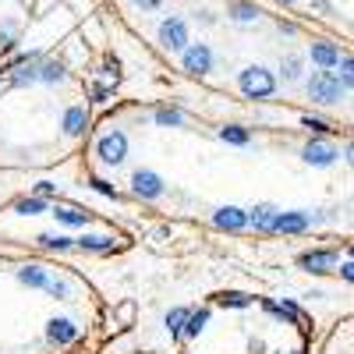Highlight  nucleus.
<instances>
[{"instance_id": "1", "label": "nucleus", "mask_w": 354, "mask_h": 354, "mask_svg": "<svg viewBox=\"0 0 354 354\" xmlns=\"http://www.w3.org/2000/svg\"><path fill=\"white\" fill-rule=\"evenodd\" d=\"M238 88H241V96L245 100H270L277 93V78L270 68H262V64H252L238 75Z\"/></svg>"}, {"instance_id": "2", "label": "nucleus", "mask_w": 354, "mask_h": 354, "mask_svg": "<svg viewBox=\"0 0 354 354\" xmlns=\"http://www.w3.org/2000/svg\"><path fill=\"white\" fill-rule=\"evenodd\" d=\"M305 88H308V100L322 103V106H333V103L344 100V85H340V78L333 71H315Z\"/></svg>"}, {"instance_id": "3", "label": "nucleus", "mask_w": 354, "mask_h": 354, "mask_svg": "<svg viewBox=\"0 0 354 354\" xmlns=\"http://www.w3.org/2000/svg\"><path fill=\"white\" fill-rule=\"evenodd\" d=\"M156 39H160V50H167V53H181V50L192 43L188 21H185L181 15H170V18H163V21H160V32H156Z\"/></svg>"}, {"instance_id": "4", "label": "nucleus", "mask_w": 354, "mask_h": 354, "mask_svg": "<svg viewBox=\"0 0 354 354\" xmlns=\"http://www.w3.org/2000/svg\"><path fill=\"white\" fill-rule=\"evenodd\" d=\"M96 156L106 163V167H121L128 160V135L121 128H113L106 135L96 138Z\"/></svg>"}, {"instance_id": "5", "label": "nucleus", "mask_w": 354, "mask_h": 354, "mask_svg": "<svg viewBox=\"0 0 354 354\" xmlns=\"http://www.w3.org/2000/svg\"><path fill=\"white\" fill-rule=\"evenodd\" d=\"M177 57H181V68L192 78H205L213 71V50H209V43H188Z\"/></svg>"}, {"instance_id": "6", "label": "nucleus", "mask_w": 354, "mask_h": 354, "mask_svg": "<svg viewBox=\"0 0 354 354\" xmlns=\"http://www.w3.org/2000/svg\"><path fill=\"white\" fill-rule=\"evenodd\" d=\"M163 192H167V181L156 174V170H135L131 174V195L135 198H142V202H156V198H163Z\"/></svg>"}, {"instance_id": "7", "label": "nucleus", "mask_w": 354, "mask_h": 354, "mask_svg": "<svg viewBox=\"0 0 354 354\" xmlns=\"http://www.w3.org/2000/svg\"><path fill=\"white\" fill-rule=\"evenodd\" d=\"M322 216H312V213H301V209H280L277 220H273V234H305L312 223H319Z\"/></svg>"}, {"instance_id": "8", "label": "nucleus", "mask_w": 354, "mask_h": 354, "mask_svg": "<svg viewBox=\"0 0 354 354\" xmlns=\"http://www.w3.org/2000/svg\"><path fill=\"white\" fill-rule=\"evenodd\" d=\"M46 340H50L53 347H68V344H75V340H78L75 319H68V315H53V319L46 322Z\"/></svg>"}, {"instance_id": "9", "label": "nucleus", "mask_w": 354, "mask_h": 354, "mask_svg": "<svg viewBox=\"0 0 354 354\" xmlns=\"http://www.w3.org/2000/svg\"><path fill=\"white\" fill-rule=\"evenodd\" d=\"M337 156H340L337 145H333V142H319V138H312L305 149H301V160H305L308 167H333Z\"/></svg>"}, {"instance_id": "10", "label": "nucleus", "mask_w": 354, "mask_h": 354, "mask_svg": "<svg viewBox=\"0 0 354 354\" xmlns=\"http://www.w3.org/2000/svg\"><path fill=\"white\" fill-rule=\"evenodd\" d=\"M308 57H312V64H315L319 71H333V68L340 64V46L330 43V39H315V43L308 46Z\"/></svg>"}, {"instance_id": "11", "label": "nucleus", "mask_w": 354, "mask_h": 354, "mask_svg": "<svg viewBox=\"0 0 354 354\" xmlns=\"http://www.w3.org/2000/svg\"><path fill=\"white\" fill-rule=\"evenodd\" d=\"M213 227L216 230H227V234H238L248 227V213L238 209V205H220V209L213 213Z\"/></svg>"}, {"instance_id": "12", "label": "nucleus", "mask_w": 354, "mask_h": 354, "mask_svg": "<svg viewBox=\"0 0 354 354\" xmlns=\"http://www.w3.org/2000/svg\"><path fill=\"white\" fill-rule=\"evenodd\" d=\"M248 213V227L252 230H259V234H273V220H277V205L273 202H259V205H252V209H245Z\"/></svg>"}, {"instance_id": "13", "label": "nucleus", "mask_w": 354, "mask_h": 354, "mask_svg": "<svg viewBox=\"0 0 354 354\" xmlns=\"http://www.w3.org/2000/svg\"><path fill=\"white\" fill-rule=\"evenodd\" d=\"M75 248L93 255H110L117 248V238H110V234H82V238H75Z\"/></svg>"}, {"instance_id": "14", "label": "nucleus", "mask_w": 354, "mask_h": 354, "mask_svg": "<svg viewBox=\"0 0 354 354\" xmlns=\"http://www.w3.org/2000/svg\"><path fill=\"white\" fill-rule=\"evenodd\" d=\"M61 128H64V135H68V138L85 135V128H88V110H85L82 103L68 106V110H64V121H61Z\"/></svg>"}, {"instance_id": "15", "label": "nucleus", "mask_w": 354, "mask_h": 354, "mask_svg": "<svg viewBox=\"0 0 354 354\" xmlns=\"http://www.w3.org/2000/svg\"><path fill=\"white\" fill-rule=\"evenodd\" d=\"M53 216H57V223H64V227H88V223H93V213H88V209H78V205H53V209H50Z\"/></svg>"}, {"instance_id": "16", "label": "nucleus", "mask_w": 354, "mask_h": 354, "mask_svg": "<svg viewBox=\"0 0 354 354\" xmlns=\"http://www.w3.org/2000/svg\"><path fill=\"white\" fill-rule=\"evenodd\" d=\"M298 266H301V270H308V273H330L333 266H337V252H305L298 259Z\"/></svg>"}, {"instance_id": "17", "label": "nucleus", "mask_w": 354, "mask_h": 354, "mask_svg": "<svg viewBox=\"0 0 354 354\" xmlns=\"http://www.w3.org/2000/svg\"><path fill=\"white\" fill-rule=\"evenodd\" d=\"M205 326H209V308H192L188 319H185L181 337H185V340H198V337L205 333Z\"/></svg>"}, {"instance_id": "18", "label": "nucleus", "mask_w": 354, "mask_h": 354, "mask_svg": "<svg viewBox=\"0 0 354 354\" xmlns=\"http://www.w3.org/2000/svg\"><path fill=\"white\" fill-rule=\"evenodd\" d=\"M46 280H50V270H46V266L28 262V266H21V270H18V283L32 287V290H43V287H46Z\"/></svg>"}, {"instance_id": "19", "label": "nucleus", "mask_w": 354, "mask_h": 354, "mask_svg": "<svg viewBox=\"0 0 354 354\" xmlns=\"http://www.w3.org/2000/svg\"><path fill=\"white\" fill-rule=\"evenodd\" d=\"M68 78V68L61 61H53V57H43L39 61V82L43 85H61Z\"/></svg>"}, {"instance_id": "20", "label": "nucleus", "mask_w": 354, "mask_h": 354, "mask_svg": "<svg viewBox=\"0 0 354 354\" xmlns=\"http://www.w3.org/2000/svg\"><path fill=\"white\" fill-rule=\"evenodd\" d=\"M153 121L160 124V128H185V113H181V106H156L153 110Z\"/></svg>"}, {"instance_id": "21", "label": "nucleus", "mask_w": 354, "mask_h": 354, "mask_svg": "<svg viewBox=\"0 0 354 354\" xmlns=\"http://www.w3.org/2000/svg\"><path fill=\"white\" fill-rule=\"evenodd\" d=\"M36 245L46 252H68L75 248V238H68V234H36Z\"/></svg>"}, {"instance_id": "22", "label": "nucleus", "mask_w": 354, "mask_h": 354, "mask_svg": "<svg viewBox=\"0 0 354 354\" xmlns=\"http://www.w3.org/2000/svg\"><path fill=\"white\" fill-rule=\"evenodd\" d=\"M188 312H192V308H185V305H174V308H170V312L163 315V326H167V333H170V337H181Z\"/></svg>"}, {"instance_id": "23", "label": "nucleus", "mask_w": 354, "mask_h": 354, "mask_svg": "<svg viewBox=\"0 0 354 354\" xmlns=\"http://www.w3.org/2000/svg\"><path fill=\"white\" fill-rule=\"evenodd\" d=\"M230 18L234 21H241V25H248V21H255L259 18V8L252 4V0H230Z\"/></svg>"}, {"instance_id": "24", "label": "nucleus", "mask_w": 354, "mask_h": 354, "mask_svg": "<svg viewBox=\"0 0 354 354\" xmlns=\"http://www.w3.org/2000/svg\"><path fill=\"white\" fill-rule=\"evenodd\" d=\"M15 213L18 216H39V213H50V202L46 198H36V195L32 198H18L15 202Z\"/></svg>"}, {"instance_id": "25", "label": "nucleus", "mask_w": 354, "mask_h": 354, "mask_svg": "<svg viewBox=\"0 0 354 354\" xmlns=\"http://www.w3.org/2000/svg\"><path fill=\"white\" fill-rule=\"evenodd\" d=\"M50 298H57V301H71V283L64 280V277H53L50 273V280H46V287H43Z\"/></svg>"}, {"instance_id": "26", "label": "nucleus", "mask_w": 354, "mask_h": 354, "mask_svg": "<svg viewBox=\"0 0 354 354\" xmlns=\"http://www.w3.org/2000/svg\"><path fill=\"white\" fill-rule=\"evenodd\" d=\"M220 138H223L227 145H248V142H252V131L241 128V124H227V128H220Z\"/></svg>"}, {"instance_id": "27", "label": "nucleus", "mask_w": 354, "mask_h": 354, "mask_svg": "<svg viewBox=\"0 0 354 354\" xmlns=\"http://www.w3.org/2000/svg\"><path fill=\"white\" fill-rule=\"evenodd\" d=\"M223 308H248L252 305V294H241V290H223L216 298Z\"/></svg>"}, {"instance_id": "28", "label": "nucleus", "mask_w": 354, "mask_h": 354, "mask_svg": "<svg viewBox=\"0 0 354 354\" xmlns=\"http://www.w3.org/2000/svg\"><path fill=\"white\" fill-rule=\"evenodd\" d=\"M301 64H305V61H301V57H294V53L283 57V64H280L283 78H287V82H298V78H301Z\"/></svg>"}, {"instance_id": "29", "label": "nucleus", "mask_w": 354, "mask_h": 354, "mask_svg": "<svg viewBox=\"0 0 354 354\" xmlns=\"http://www.w3.org/2000/svg\"><path fill=\"white\" fill-rule=\"evenodd\" d=\"M337 68H340V75H337L340 85H344V88H354V57H340Z\"/></svg>"}, {"instance_id": "30", "label": "nucleus", "mask_w": 354, "mask_h": 354, "mask_svg": "<svg viewBox=\"0 0 354 354\" xmlns=\"http://www.w3.org/2000/svg\"><path fill=\"white\" fill-rule=\"evenodd\" d=\"M88 185H93V192H100L103 198H117V188L106 181V177H88Z\"/></svg>"}, {"instance_id": "31", "label": "nucleus", "mask_w": 354, "mask_h": 354, "mask_svg": "<svg viewBox=\"0 0 354 354\" xmlns=\"http://www.w3.org/2000/svg\"><path fill=\"white\" fill-rule=\"evenodd\" d=\"M15 25H0V53H11L15 50Z\"/></svg>"}, {"instance_id": "32", "label": "nucleus", "mask_w": 354, "mask_h": 354, "mask_svg": "<svg viewBox=\"0 0 354 354\" xmlns=\"http://www.w3.org/2000/svg\"><path fill=\"white\" fill-rule=\"evenodd\" d=\"M301 128H308L312 135H322V131H330L326 121H319V117H301Z\"/></svg>"}, {"instance_id": "33", "label": "nucleus", "mask_w": 354, "mask_h": 354, "mask_svg": "<svg viewBox=\"0 0 354 354\" xmlns=\"http://www.w3.org/2000/svg\"><path fill=\"white\" fill-rule=\"evenodd\" d=\"M103 75L113 78V82L121 78V64H117V57H106V61H103Z\"/></svg>"}, {"instance_id": "34", "label": "nucleus", "mask_w": 354, "mask_h": 354, "mask_svg": "<svg viewBox=\"0 0 354 354\" xmlns=\"http://www.w3.org/2000/svg\"><path fill=\"white\" fill-rule=\"evenodd\" d=\"M53 195H57V185H50V181L36 185V198H53Z\"/></svg>"}, {"instance_id": "35", "label": "nucleus", "mask_w": 354, "mask_h": 354, "mask_svg": "<svg viewBox=\"0 0 354 354\" xmlns=\"http://www.w3.org/2000/svg\"><path fill=\"white\" fill-rule=\"evenodd\" d=\"M110 96V85H93V103H106Z\"/></svg>"}, {"instance_id": "36", "label": "nucleus", "mask_w": 354, "mask_h": 354, "mask_svg": "<svg viewBox=\"0 0 354 354\" xmlns=\"http://www.w3.org/2000/svg\"><path fill=\"white\" fill-rule=\"evenodd\" d=\"M135 8H142V11H160L163 0H135Z\"/></svg>"}, {"instance_id": "37", "label": "nucleus", "mask_w": 354, "mask_h": 354, "mask_svg": "<svg viewBox=\"0 0 354 354\" xmlns=\"http://www.w3.org/2000/svg\"><path fill=\"white\" fill-rule=\"evenodd\" d=\"M340 277H344V280H347V283H354V259H351V262H344V266H340Z\"/></svg>"}, {"instance_id": "38", "label": "nucleus", "mask_w": 354, "mask_h": 354, "mask_svg": "<svg viewBox=\"0 0 354 354\" xmlns=\"http://www.w3.org/2000/svg\"><path fill=\"white\" fill-rule=\"evenodd\" d=\"M277 32H280V36H294V32H298V25H290V21H277Z\"/></svg>"}, {"instance_id": "39", "label": "nucleus", "mask_w": 354, "mask_h": 354, "mask_svg": "<svg viewBox=\"0 0 354 354\" xmlns=\"http://www.w3.org/2000/svg\"><path fill=\"white\" fill-rule=\"evenodd\" d=\"M195 21H202V25H213V15H209V11H195Z\"/></svg>"}, {"instance_id": "40", "label": "nucleus", "mask_w": 354, "mask_h": 354, "mask_svg": "<svg viewBox=\"0 0 354 354\" xmlns=\"http://www.w3.org/2000/svg\"><path fill=\"white\" fill-rule=\"evenodd\" d=\"M248 351H252V354H262V351H266V344H262V340H252V344H248Z\"/></svg>"}, {"instance_id": "41", "label": "nucleus", "mask_w": 354, "mask_h": 354, "mask_svg": "<svg viewBox=\"0 0 354 354\" xmlns=\"http://www.w3.org/2000/svg\"><path fill=\"white\" fill-rule=\"evenodd\" d=\"M344 156H347V163H351V167H354V142H351V145H347V153H344Z\"/></svg>"}, {"instance_id": "42", "label": "nucleus", "mask_w": 354, "mask_h": 354, "mask_svg": "<svg viewBox=\"0 0 354 354\" xmlns=\"http://www.w3.org/2000/svg\"><path fill=\"white\" fill-rule=\"evenodd\" d=\"M351 259H354V245H351Z\"/></svg>"}, {"instance_id": "43", "label": "nucleus", "mask_w": 354, "mask_h": 354, "mask_svg": "<svg viewBox=\"0 0 354 354\" xmlns=\"http://www.w3.org/2000/svg\"><path fill=\"white\" fill-rule=\"evenodd\" d=\"M283 4H294V0H283Z\"/></svg>"}, {"instance_id": "44", "label": "nucleus", "mask_w": 354, "mask_h": 354, "mask_svg": "<svg viewBox=\"0 0 354 354\" xmlns=\"http://www.w3.org/2000/svg\"><path fill=\"white\" fill-rule=\"evenodd\" d=\"M294 354H305V351H294Z\"/></svg>"}]
</instances>
